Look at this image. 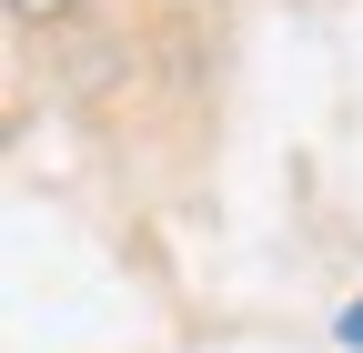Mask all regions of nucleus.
I'll return each instance as SVG.
<instances>
[{
  "mask_svg": "<svg viewBox=\"0 0 363 353\" xmlns=\"http://www.w3.org/2000/svg\"><path fill=\"white\" fill-rule=\"evenodd\" d=\"M11 11H21V21H61L71 0H11Z\"/></svg>",
  "mask_w": 363,
  "mask_h": 353,
  "instance_id": "1",
  "label": "nucleus"
},
{
  "mask_svg": "<svg viewBox=\"0 0 363 353\" xmlns=\"http://www.w3.org/2000/svg\"><path fill=\"white\" fill-rule=\"evenodd\" d=\"M343 343H363V303H353V313H343Z\"/></svg>",
  "mask_w": 363,
  "mask_h": 353,
  "instance_id": "2",
  "label": "nucleus"
}]
</instances>
